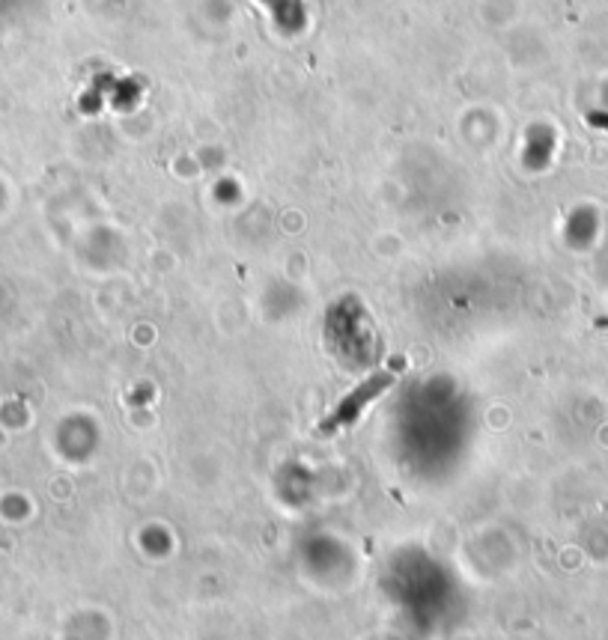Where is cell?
I'll list each match as a JSON object with an SVG mask.
<instances>
[{
  "label": "cell",
  "mask_w": 608,
  "mask_h": 640,
  "mask_svg": "<svg viewBox=\"0 0 608 640\" xmlns=\"http://www.w3.org/2000/svg\"><path fill=\"white\" fill-rule=\"evenodd\" d=\"M385 381H387V379H379V381L373 379V381H367V384L361 387V391H355V393L349 396V400H346V402L340 405V411H337V423H349L352 417L361 411V405H367V402H370L376 393L382 391V387H385Z\"/></svg>",
  "instance_id": "1"
}]
</instances>
